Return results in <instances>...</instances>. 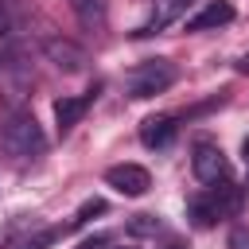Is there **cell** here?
Listing matches in <instances>:
<instances>
[{
	"mask_svg": "<svg viewBox=\"0 0 249 249\" xmlns=\"http://www.w3.org/2000/svg\"><path fill=\"white\" fill-rule=\"evenodd\" d=\"M191 167H195V179L206 183V187L230 179V160H226V152H222L214 140H198V144L191 148Z\"/></svg>",
	"mask_w": 249,
	"mask_h": 249,
	"instance_id": "obj_4",
	"label": "cell"
},
{
	"mask_svg": "<svg viewBox=\"0 0 249 249\" xmlns=\"http://www.w3.org/2000/svg\"><path fill=\"white\" fill-rule=\"evenodd\" d=\"M101 210H105V202H101V198H86V202H82V210L74 214V222H70V226H86V222H89V214H101Z\"/></svg>",
	"mask_w": 249,
	"mask_h": 249,
	"instance_id": "obj_15",
	"label": "cell"
},
{
	"mask_svg": "<svg viewBox=\"0 0 249 249\" xmlns=\"http://www.w3.org/2000/svg\"><path fill=\"white\" fill-rule=\"evenodd\" d=\"M241 152H245V163H249V136H245V144H241Z\"/></svg>",
	"mask_w": 249,
	"mask_h": 249,
	"instance_id": "obj_20",
	"label": "cell"
},
{
	"mask_svg": "<svg viewBox=\"0 0 249 249\" xmlns=\"http://www.w3.org/2000/svg\"><path fill=\"white\" fill-rule=\"evenodd\" d=\"M124 230H128L132 237H156V233H163V222H160L156 214H132Z\"/></svg>",
	"mask_w": 249,
	"mask_h": 249,
	"instance_id": "obj_12",
	"label": "cell"
},
{
	"mask_svg": "<svg viewBox=\"0 0 249 249\" xmlns=\"http://www.w3.org/2000/svg\"><path fill=\"white\" fill-rule=\"evenodd\" d=\"M78 249H101V241H86V245H78Z\"/></svg>",
	"mask_w": 249,
	"mask_h": 249,
	"instance_id": "obj_19",
	"label": "cell"
},
{
	"mask_svg": "<svg viewBox=\"0 0 249 249\" xmlns=\"http://www.w3.org/2000/svg\"><path fill=\"white\" fill-rule=\"evenodd\" d=\"M163 249H187V245H183V241H179V237H171V241H167V245H163Z\"/></svg>",
	"mask_w": 249,
	"mask_h": 249,
	"instance_id": "obj_18",
	"label": "cell"
},
{
	"mask_svg": "<svg viewBox=\"0 0 249 249\" xmlns=\"http://www.w3.org/2000/svg\"><path fill=\"white\" fill-rule=\"evenodd\" d=\"M230 19H233V4L230 0H210L202 12H195L187 19V31H210V27H222Z\"/></svg>",
	"mask_w": 249,
	"mask_h": 249,
	"instance_id": "obj_8",
	"label": "cell"
},
{
	"mask_svg": "<svg viewBox=\"0 0 249 249\" xmlns=\"http://www.w3.org/2000/svg\"><path fill=\"white\" fill-rule=\"evenodd\" d=\"M175 136H179V117H171V113H156V117H144L140 121V144L152 148V152L171 148Z\"/></svg>",
	"mask_w": 249,
	"mask_h": 249,
	"instance_id": "obj_6",
	"label": "cell"
},
{
	"mask_svg": "<svg viewBox=\"0 0 249 249\" xmlns=\"http://www.w3.org/2000/svg\"><path fill=\"white\" fill-rule=\"evenodd\" d=\"M43 51H47V58H51L58 70H66V74H74V70L86 66V51H82L78 43H70V39H47Z\"/></svg>",
	"mask_w": 249,
	"mask_h": 249,
	"instance_id": "obj_7",
	"label": "cell"
},
{
	"mask_svg": "<svg viewBox=\"0 0 249 249\" xmlns=\"http://www.w3.org/2000/svg\"><path fill=\"white\" fill-rule=\"evenodd\" d=\"M105 183H109L117 195L140 198V195H148L152 175H148V167H140V163H113V167L105 171Z\"/></svg>",
	"mask_w": 249,
	"mask_h": 249,
	"instance_id": "obj_5",
	"label": "cell"
},
{
	"mask_svg": "<svg viewBox=\"0 0 249 249\" xmlns=\"http://www.w3.org/2000/svg\"><path fill=\"white\" fill-rule=\"evenodd\" d=\"M195 0H156V8H152V19L136 31V35H152V31H163L171 19H179L187 8H191Z\"/></svg>",
	"mask_w": 249,
	"mask_h": 249,
	"instance_id": "obj_10",
	"label": "cell"
},
{
	"mask_svg": "<svg viewBox=\"0 0 249 249\" xmlns=\"http://www.w3.org/2000/svg\"><path fill=\"white\" fill-rule=\"evenodd\" d=\"M241 198H245V191H241L237 183H230V179L210 183L206 191H198V195L187 202V218H191L198 230L218 226L222 218H233V214L241 210Z\"/></svg>",
	"mask_w": 249,
	"mask_h": 249,
	"instance_id": "obj_1",
	"label": "cell"
},
{
	"mask_svg": "<svg viewBox=\"0 0 249 249\" xmlns=\"http://www.w3.org/2000/svg\"><path fill=\"white\" fill-rule=\"evenodd\" d=\"M62 237V230H43V233H35V237H27V241H19L16 249H47V245H54Z\"/></svg>",
	"mask_w": 249,
	"mask_h": 249,
	"instance_id": "obj_14",
	"label": "cell"
},
{
	"mask_svg": "<svg viewBox=\"0 0 249 249\" xmlns=\"http://www.w3.org/2000/svg\"><path fill=\"white\" fill-rule=\"evenodd\" d=\"M97 93L89 89V93H82V97H58L54 101V121H58V132H70L82 117H86V109H89V101H93Z\"/></svg>",
	"mask_w": 249,
	"mask_h": 249,
	"instance_id": "obj_9",
	"label": "cell"
},
{
	"mask_svg": "<svg viewBox=\"0 0 249 249\" xmlns=\"http://www.w3.org/2000/svg\"><path fill=\"white\" fill-rule=\"evenodd\" d=\"M0 148H4L8 156H16V160H35V156H43L47 136H43V124L35 121V113H27V109L8 113L4 124H0Z\"/></svg>",
	"mask_w": 249,
	"mask_h": 249,
	"instance_id": "obj_2",
	"label": "cell"
},
{
	"mask_svg": "<svg viewBox=\"0 0 249 249\" xmlns=\"http://www.w3.org/2000/svg\"><path fill=\"white\" fill-rule=\"evenodd\" d=\"M16 19H19L16 4H12V0H0V39H8V35L16 31Z\"/></svg>",
	"mask_w": 249,
	"mask_h": 249,
	"instance_id": "obj_13",
	"label": "cell"
},
{
	"mask_svg": "<svg viewBox=\"0 0 249 249\" xmlns=\"http://www.w3.org/2000/svg\"><path fill=\"white\" fill-rule=\"evenodd\" d=\"M175 78H179V70H175L171 58H144V62H136L124 74V93L136 97V101H144V97H156V93L171 89Z\"/></svg>",
	"mask_w": 249,
	"mask_h": 249,
	"instance_id": "obj_3",
	"label": "cell"
},
{
	"mask_svg": "<svg viewBox=\"0 0 249 249\" xmlns=\"http://www.w3.org/2000/svg\"><path fill=\"white\" fill-rule=\"evenodd\" d=\"M237 70H241V74H249V51H245V54L237 58Z\"/></svg>",
	"mask_w": 249,
	"mask_h": 249,
	"instance_id": "obj_17",
	"label": "cell"
},
{
	"mask_svg": "<svg viewBox=\"0 0 249 249\" xmlns=\"http://www.w3.org/2000/svg\"><path fill=\"white\" fill-rule=\"evenodd\" d=\"M70 8L86 31H101L109 19V0H70Z\"/></svg>",
	"mask_w": 249,
	"mask_h": 249,
	"instance_id": "obj_11",
	"label": "cell"
},
{
	"mask_svg": "<svg viewBox=\"0 0 249 249\" xmlns=\"http://www.w3.org/2000/svg\"><path fill=\"white\" fill-rule=\"evenodd\" d=\"M230 249H249V230L245 226H233L230 230Z\"/></svg>",
	"mask_w": 249,
	"mask_h": 249,
	"instance_id": "obj_16",
	"label": "cell"
}]
</instances>
